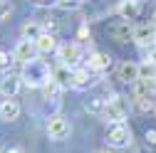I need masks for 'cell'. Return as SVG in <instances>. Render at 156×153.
Masks as SVG:
<instances>
[{
  "label": "cell",
  "mask_w": 156,
  "mask_h": 153,
  "mask_svg": "<svg viewBox=\"0 0 156 153\" xmlns=\"http://www.w3.org/2000/svg\"><path fill=\"white\" fill-rule=\"evenodd\" d=\"M20 79L25 87L30 89H42L50 79H52V69L42 62V59H30L27 64H23V72H20Z\"/></svg>",
  "instance_id": "cell-1"
},
{
  "label": "cell",
  "mask_w": 156,
  "mask_h": 153,
  "mask_svg": "<svg viewBox=\"0 0 156 153\" xmlns=\"http://www.w3.org/2000/svg\"><path fill=\"white\" fill-rule=\"evenodd\" d=\"M126 111H129V104L124 97H112L104 101V119L109 124H122L126 119Z\"/></svg>",
  "instance_id": "cell-2"
},
{
  "label": "cell",
  "mask_w": 156,
  "mask_h": 153,
  "mask_svg": "<svg viewBox=\"0 0 156 153\" xmlns=\"http://www.w3.org/2000/svg\"><path fill=\"white\" fill-rule=\"evenodd\" d=\"M107 143L112 148H126L131 143V131L129 126L122 121V124H112L109 131H107Z\"/></svg>",
  "instance_id": "cell-3"
},
{
  "label": "cell",
  "mask_w": 156,
  "mask_h": 153,
  "mask_svg": "<svg viewBox=\"0 0 156 153\" xmlns=\"http://www.w3.org/2000/svg\"><path fill=\"white\" fill-rule=\"evenodd\" d=\"M47 136L55 138V141H62V138L69 136V121L62 116V114L50 116V121H47Z\"/></svg>",
  "instance_id": "cell-4"
},
{
  "label": "cell",
  "mask_w": 156,
  "mask_h": 153,
  "mask_svg": "<svg viewBox=\"0 0 156 153\" xmlns=\"http://www.w3.org/2000/svg\"><path fill=\"white\" fill-rule=\"evenodd\" d=\"M35 54H37L35 42L32 40H20V42L15 45V49H12V59L17 64H27L30 59H35Z\"/></svg>",
  "instance_id": "cell-5"
},
{
  "label": "cell",
  "mask_w": 156,
  "mask_h": 153,
  "mask_svg": "<svg viewBox=\"0 0 156 153\" xmlns=\"http://www.w3.org/2000/svg\"><path fill=\"white\" fill-rule=\"evenodd\" d=\"M131 40L139 45V47H154L156 45V27L149 22V25H139V27H134V35H131Z\"/></svg>",
  "instance_id": "cell-6"
},
{
  "label": "cell",
  "mask_w": 156,
  "mask_h": 153,
  "mask_svg": "<svg viewBox=\"0 0 156 153\" xmlns=\"http://www.w3.org/2000/svg\"><path fill=\"white\" fill-rule=\"evenodd\" d=\"M57 57H60L62 64L74 69L77 64H80V59H82V52H80L77 45H62V47H57Z\"/></svg>",
  "instance_id": "cell-7"
},
{
  "label": "cell",
  "mask_w": 156,
  "mask_h": 153,
  "mask_svg": "<svg viewBox=\"0 0 156 153\" xmlns=\"http://www.w3.org/2000/svg\"><path fill=\"white\" fill-rule=\"evenodd\" d=\"M23 87V79L20 76H15V74H5L3 79H0V94H3L5 99H12L17 91H20Z\"/></svg>",
  "instance_id": "cell-8"
},
{
  "label": "cell",
  "mask_w": 156,
  "mask_h": 153,
  "mask_svg": "<svg viewBox=\"0 0 156 153\" xmlns=\"http://www.w3.org/2000/svg\"><path fill=\"white\" fill-rule=\"evenodd\" d=\"M141 12V3L139 0H122L119 5H116V15L122 17V20H136Z\"/></svg>",
  "instance_id": "cell-9"
},
{
  "label": "cell",
  "mask_w": 156,
  "mask_h": 153,
  "mask_svg": "<svg viewBox=\"0 0 156 153\" xmlns=\"http://www.w3.org/2000/svg\"><path fill=\"white\" fill-rule=\"evenodd\" d=\"M52 79L60 84L62 89H69V87H72V79H74V69L67 67V64H60V67L52 69Z\"/></svg>",
  "instance_id": "cell-10"
},
{
  "label": "cell",
  "mask_w": 156,
  "mask_h": 153,
  "mask_svg": "<svg viewBox=\"0 0 156 153\" xmlns=\"http://www.w3.org/2000/svg\"><path fill=\"white\" fill-rule=\"evenodd\" d=\"M94 84V72L92 69H74V79H72V89H87Z\"/></svg>",
  "instance_id": "cell-11"
},
{
  "label": "cell",
  "mask_w": 156,
  "mask_h": 153,
  "mask_svg": "<svg viewBox=\"0 0 156 153\" xmlns=\"http://www.w3.org/2000/svg\"><path fill=\"white\" fill-rule=\"evenodd\" d=\"M35 47H37V52H42V54L57 52V40H55V35H52V32H42V35L35 40Z\"/></svg>",
  "instance_id": "cell-12"
},
{
  "label": "cell",
  "mask_w": 156,
  "mask_h": 153,
  "mask_svg": "<svg viewBox=\"0 0 156 153\" xmlns=\"http://www.w3.org/2000/svg\"><path fill=\"white\" fill-rule=\"evenodd\" d=\"M17 116H20V104L15 99H5L0 104V119L3 121H15Z\"/></svg>",
  "instance_id": "cell-13"
},
{
  "label": "cell",
  "mask_w": 156,
  "mask_h": 153,
  "mask_svg": "<svg viewBox=\"0 0 156 153\" xmlns=\"http://www.w3.org/2000/svg\"><path fill=\"white\" fill-rule=\"evenodd\" d=\"M139 64H134V62H122L119 64V79L122 82H139Z\"/></svg>",
  "instance_id": "cell-14"
},
{
  "label": "cell",
  "mask_w": 156,
  "mask_h": 153,
  "mask_svg": "<svg viewBox=\"0 0 156 153\" xmlns=\"http://www.w3.org/2000/svg\"><path fill=\"white\" fill-rule=\"evenodd\" d=\"M109 64H112V57L104 54V52H94V54L89 57V69H92V72H104Z\"/></svg>",
  "instance_id": "cell-15"
},
{
  "label": "cell",
  "mask_w": 156,
  "mask_h": 153,
  "mask_svg": "<svg viewBox=\"0 0 156 153\" xmlns=\"http://www.w3.org/2000/svg\"><path fill=\"white\" fill-rule=\"evenodd\" d=\"M109 35L114 37V40L124 42V40H129V37L134 35V30L129 27V20H124V22H119V25H112V27H109Z\"/></svg>",
  "instance_id": "cell-16"
},
{
  "label": "cell",
  "mask_w": 156,
  "mask_h": 153,
  "mask_svg": "<svg viewBox=\"0 0 156 153\" xmlns=\"http://www.w3.org/2000/svg\"><path fill=\"white\" fill-rule=\"evenodd\" d=\"M134 106H136V111H141V114L154 111L156 109V97H134Z\"/></svg>",
  "instance_id": "cell-17"
},
{
  "label": "cell",
  "mask_w": 156,
  "mask_h": 153,
  "mask_svg": "<svg viewBox=\"0 0 156 153\" xmlns=\"http://www.w3.org/2000/svg\"><path fill=\"white\" fill-rule=\"evenodd\" d=\"M40 35H42V27L37 25V22H25L23 25V40H32L35 42Z\"/></svg>",
  "instance_id": "cell-18"
},
{
  "label": "cell",
  "mask_w": 156,
  "mask_h": 153,
  "mask_svg": "<svg viewBox=\"0 0 156 153\" xmlns=\"http://www.w3.org/2000/svg\"><path fill=\"white\" fill-rule=\"evenodd\" d=\"M42 94H45V99H57V97L62 94V87L57 84L55 79H50V82L42 87Z\"/></svg>",
  "instance_id": "cell-19"
},
{
  "label": "cell",
  "mask_w": 156,
  "mask_h": 153,
  "mask_svg": "<svg viewBox=\"0 0 156 153\" xmlns=\"http://www.w3.org/2000/svg\"><path fill=\"white\" fill-rule=\"evenodd\" d=\"M139 74H141L139 79H156V64L146 59L144 64H139Z\"/></svg>",
  "instance_id": "cell-20"
},
{
  "label": "cell",
  "mask_w": 156,
  "mask_h": 153,
  "mask_svg": "<svg viewBox=\"0 0 156 153\" xmlns=\"http://www.w3.org/2000/svg\"><path fill=\"white\" fill-rule=\"evenodd\" d=\"M15 59H12V54H8V52H0V72H10V64H12Z\"/></svg>",
  "instance_id": "cell-21"
},
{
  "label": "cell",
  "mask_w": 156,
  "mask_h": 153,
  "mask_svg": "<svg viewBox=\"0 0 156 153\" xmlns=\"http://www.w3.org/2000/svg\"><path fill=\"white\" fill-rule=\"evenodd\" d=\"M10 12H12V3H10V0H0V22L8 20Z\"/></svg>",
  "instance_id": "cell-22"
},
{
  "label": "cell",
  "mask_w": 156,
  "mask_h": 153,
  "mask_svg": "<svg viewBox=\"0 0 156 153\" xmlns=\"http://www.w3.org/2000/svg\"><path fill=\"white\" fill-rule=\"evenodd\" d=\"M60 8L62 10H77V8H82V0H60Z\"/></svg>",
  "instance_id": "cell-23"
},
{
  "label": "cell",
  "mask_w": 156,
  "mask_h": 153,
  "mask_svg": "<svg viewBox=\"0 0 156 153\" xmlns=\"http://www.w3.org/2000/svg\"><path fill=\"white\" fill-rule=\"evenodd\" d=\"M146 143L149 146H156V131H146Z\"/></svg>",
  "instance_id": "cell-24"
},
{
  "label": "cell",
  "mask_w": 156,
  "mask_h": 153,
  "mask_svg": "<svg viewBox=\"0 0 156 153\" xmlns=\"http://www.w3.org/2000/svg\"><path fill=\"white\" fill-rule=\"evenodd\" d=\"M149 62H154V64H156V45H154V47H151V52H149Z\"/></svg>",
  "instance_id": "cell-25"
},
{
  "label": "cell",
  "mask_w": 156,
  "mask_h": 153,
  "mask_svg": "<svg viewBox=\"0 0 156 153\" xmlns=\"http://www.w3.org/2000/svg\"><path fill=\"white\" fill-rule=\"evenodd\" d=\"M8 153H23V151H20V148H10Z\"/></svg>",
  "instance_id": "cell-26"
},
{
  "label": "cell",
  "mask_w": 156,
  "mask_h": 153,
  "mask_svg": "<svg viewBox=\"0 0 156 153\" xmlns=\"http://www.w3.org/2000/svg\"><path fill=\"white\" fill-rule=\"evenodd\" d=\"M151 25H154V27H156V12H154V17H151Z\"/></svg>",
  "instance_id": "cell-27"
},
{
  "label": "cell",
  "mask_w": 156,
  "mask_h": 153,
  "mask_svg": "<svg viewBox=\"0 0 156 153\" xmlns=\"http://www.w3.org/2000/svg\"><path fill=\"white\" fill-rule=\"evenodd\" d=\"M35 3H40V5H45V3H50V0H35Z\"/></svg>",
  "instance_id": "cell-28"
},
{
  "label": "cell",
  "mask_w": 156,
  "mask_h": 153,
  "mask_svg": "<svg viewBox=\"0 0 156 153\" xmlns=\"http://www.w3.org/2000/svg\"><path fill=\"white\" fill-rule=\"evenodd\" d=\"M102 153H107V151H102Z\"/></svg>",
  "instance_id": "cell-29"
},
{
  "label": "cell",
  "mask_w": 156,
  "mask_h": 153,
  "mask_svg": "<svg viewBox=\"0 0 156 153\" xmlns=\"http://www.w3.org/2000/svg\"><path fill=\"white\" fill-rule=\"evenodd\" d=\"M154 114H156V109H154Z\"/></svg>",
  "instance_id": "cell-30"
}]
</instances>
